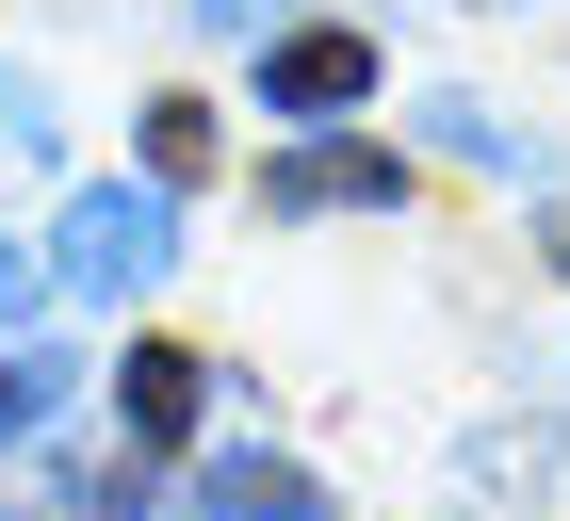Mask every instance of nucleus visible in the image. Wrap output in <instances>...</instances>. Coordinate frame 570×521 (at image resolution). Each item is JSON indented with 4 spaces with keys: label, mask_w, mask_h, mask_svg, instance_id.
I'll list each match as a JSON object with an SVG mask.
<instances>
[{
    "label": "nucleus",
    "mask_w": 570,
    "mask_h": 521,
    "mask_svg": "<svg viewBox=\"0 0 570 521\" xmlns=\"http://www.w3.org/2000/svg\"><path fill=\"white\" fill-rule=\"evenodd\" d=\"M0 147H49V98L17 82V66H0Z\"/></svg>",
    "instance_id": "9"
},
{
    "label": "nucleus",
    "mask_w": 570,
    "mask_h": 521,
    "mask_svg": "<svg viewBox=\"0 0 570 521\" xmlns=\"http://www.w3.org/2000/svg\"><path fill=\"white\" fill-rule=\"evenodd\" d=\"M375 98V49L358 33H277L262 49V115H358Z\"/></svg>",
    "instance_id": "2"
},
{
    "label": "nucleus",
    "mask_w": 570,
    "mask_h": 521,
    "mask_svg": "<svg viewBox=\"0 0 570 521\" xmlns=\"http://www.w3.org/2000/svg\"><path fill=\"white\" fill-rule=\"evenodd\" d=\"M33 309H49V245H0V343H17Z\"/></svg>",
    "instance_id": "8"
},
{
    "label": "nucleus",
    "mask_w": 570,
    "mask_h": 521,
    "mask_svg": "<svg viewBox=\"0 0 570 521\" xmlns=\"http://www.w3.org/2000/svg\"><path fill=\"white\" fill-rule=\"evenodd\" d=\"M66 391H82V375H66L49 343H0V440H33L49 407H66Z\"/></svg>",
    "instance_id": "6"
},
{
    "label": "nucleus",
    "mask_w": 570,
    "mask_h": 521,
    "mask_svg": "<svg viewBox=\"0 0 570 521\" xmlns=\"http://www.w3.org/2000/svg\"><path fill=\"white\" fill-rule=\"evenodd\" d=\"M196 391H213V375H196V358H164V343H131V375H115V407H131V456H164V440L196 424Z\"/></svg>",
    "instance_id": "5"
},
{
    "label": "nucleus",
    "mask_w": 570,
    "mask_h": 521,
    "mask_svg": "<svg viewBox=\"0 0 570 521\" xmlns=\"http://www.w3.org/2000/svg\"><path fill=\"white\" fill-rule=\"evenodd\" d=\"M262 17H277V0H196V33H262Z\"/></svg>",
    "instance_id": "10"
},
{
    "label": "nucleus",
    "mask_w": 570,
    "mask_h": 521,
    "mask_svg": "<svg viewBox=\"0 0 570 521\" xmlns=\"http://www.w3.org/2000/svg\"><path fill=\"white\" fill-rule=\"evenodd\" d=\"M164 260H179V196H164V179H82V196H66V228H49V294L131 309Z\"/></svg>",
    "instance_id": "1"
},
{
    "label": "nucleus",
    "mask_w": 570,
    "mask_h": 521,
    "mask_svg": "<svg viewBox=\"0 0 570 521\" xmlns=\"http://www.w3.org/2000/svg\"><path fill=\"white\" fill-rule=\"evenodd\" d=\"M213 164V115H196V98H164V115H147V179H196Z\"/></svg>",
    "instance_id": "7"
},
{
    "label": "nucleus",
    "mask_w": 570,
    "mask_h": 521,
    "mask_svg": "<svg viewBox=\"0 0 570 521\" xmlns=\"http://www.w3.org/2000/svg\"><path fill=\"white\" fill-rule=\"evenodd\" d=\"M196 505H213V521H326V489H309L294 456H213Z\"/></svg>",
    "instance_id": "4"
},
{
    "label": "nucleus",
    "mask_w": 570,
    "mask_h": 521,
    "mask_svg": "<svg viewBox=\"0 0 570 521\" xmlns=\"http://www.w3.org/2000/svg\"><path fill=\"white\" fill-rule=\"evenodd\" d=\"M262 196L277 213H375V196H392V147H294Z\"/></svg>",
    "instance_id": "3"
}]
</instances>
